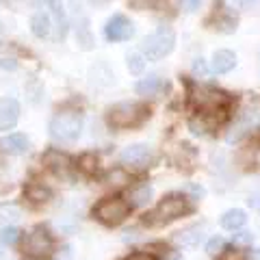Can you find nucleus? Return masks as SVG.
Listing matches in <instances>:
<instances>
[{"label": "nucleus", "mask_w": 260, "mask_h": 260, "mask_svg": "<svg viewBox=\"0 0 260 260\" xmlns=\"http://www.w3.org/2000/svg\"><path fill=\"white\" fill-rule=\"evenodd\" d=\"M148 115H150V111L145 104L119 102L107 111V121L113 128H133V126H139Z\"/></svg>", "instance_id": "nucleus-1"}, {"label": "nucleus", "mask_w": 260, "mask_h": 260, "mask_svg": "<svg viewBox=\"0 0 260 260\" xmlns=\"http://www.w3.org/2000/svg\"><path fill=\"white\" fill-rule=\"evenodd\" d=\"M83 130V115L78 111H59L50 119V135L56 141H76Z\"/></svg>", "instance_id": "nucleus-2"}, {"label": "nucleus", "mask_w": 260, "mask_h": 260, "mask_svg": "<svg viewBox=\"0 0 260 260\" xmlns=\"http://www.w3.org/2000/svg\"><path fill=\"white\" fill-rule=\"evenodd\" d=\"M52 249H54V239H52V234L48 232L44 225L32 228L30 234L24 239V245H22L24 256L30 258V260L50 258L52 256Z\"/></svg>", "instance_id": "nucleus-3"}, {"label": "nucleus", "mask_w": 260, "mask_h": 260, "mask_svg": "<svg viewBox=\"0 0 260 260\" xmlns=\"http://www.w3.org/2000/svg\"><path fill=\"white\" fill-rule=\"evenodd\" d=\"M130 213V204L121 198H107L93 208V217L104 225H119Z\"/></svg>", "instance_id": "nucleus-4"}, {"label": "nucleus", "mask_w": 260, "mask_h": 260, "mask_svg": "<svg viewBox=\"0 0 260 260\" xmlns=\"http://www.w3.org/2000/svg\"><path fill=\"white\" fill-rule=\"evenodd\" d=\"M174 44H176V35H174V32L169 28H158L154 35L143 39V52H145L148 59L158 61V59L167 56L169 52L174 50Z\"/></svg>", "instance_id": "nucleus-5"}, {"label": "nucleus", "mask_w": 260, "mask_h": 260, "mask_svg": "<svg viewBox=\"0 0 260 260\" xmlns=\"http://www.w3.org/2000/svg\"><path fill=\"white\" fill-rule=\"evenodd\" d=\"M184 213H189V204H186L182 195H167V198L158 202L152 217H156V221H174V219L182 217Z\"/></svg>", "instance_id": "nucleus-6"}, {"label": "nucleus", "mask_w": 260, "mask_h": 260, "mask_svg": "<svg viewBox=\"0 0 260 260\" xmlns=\"http://www.w3.org/2000/svg\"><path fill=\"white\" fill-rule=\"evenodd\" d=\"M104 35H107L109 42H126L135 35V26L124 15H113L104 26Z\"/></svg>", "instance_id": "nucleus-7"}, {"label": "nucleus", "mask_w": 260, "mask_h": 260, "mask_svg": "<svg viewBox=\"0 0 260 260\" xmlns=\"http://www.w3.org/2000/svg\"><path fill=\"white\" fill-rule=\"evenodd\" d=\"M154 156V152L148 143H135L121 152V162L130 167H148L150 160Z\"/></svg>", "instance_id": "nucleus-8"}, {"label": "nucleus", "mask_w": 260, "mask_h": 260, "mask_svg": "<svg viewBox=\"0 0 260 260\" xmlns=\"http://www.w3.org/2000/svg\"><path fill=\"white\" fill-rule=\"evenodd\" d=\"M193 102L204 111H215L217 107H221L225 102V95L215 91V89H204V87H195L193 89Z\"/></svg>", "instance_id": "nucleus-9"}, {"label": "nucleus", "mask_w": 260, "mask_h": 260, "mask_svg": "<svg viewBox=\"0 0 260 260\" xmlns=\"http://www.w3.org/2000/svg\"><path fill=\"white\" fill-rule=\"evenodd\" d=\"M44 165L50 169V172H54L56 176H68L72 169V158L59 150H48L44 154Z\"/></svg>", "instance_id": "nucleus-10"}, {"label": "nucleus", "mask_w": 260, "mask_h": 260, "mask_svg": "<svg viewBox=\"0 0 260 260\" xmlns=\"http://www.w3.org/2000/svg\"><path fill=\"white\" fill-rule=\"evenodd\" d=\"M20 117V104L13 98H0V130H9Z\"/></svg>", "instance_id": "nucleus-11"}, {"label": "nucleus", "mask_w": 260, "mask_h": 260, "mask_svg": "<svg viewBox=\"0 0 260 260\" xmlns=\"http://www.w3.org/2000/svg\"><path fill=\"white\" fill-rule=\"evenodd\" d=\"M26 150H28L26 135L13 133V135H7L0 139V152H5V154H24Z\"/></svg>", "instance_id": "nucleus-12"}, {"label": "nucleus", "mask_w": 260, "mask_h": 260, "mask_svg": "<svg viewBox=\"0 0 260 260\" xmlns=\"http://www.w3.org/2000/svg\"><path fill=\"white\" fill-rule=\"evenodd\" d=\"M165 80L158 78V76H148V78H143L137 83V93L139 95H158L162 89H165Z\"/></svg>", "instance_id": "nucleus-13"}, {"label": "nucleus", "mask_w": 260, "mask_h": 260, "mask_svg": "<svg viewBox=\"0 0 260 260\" xmlns=\"http://www.w3.org/2000/svg\"><path fill=\"white\" fill-rule=\"evenodd\" d=\"M202 237H204V232H202L200 225L184 228L182 232L176 234V245H180V247H193V245H198V243L202 241Z\"/></svg>", "instance_id": "nucleus-14"}, {"label": "nucleus", "mask_w": 260, "mask_h": 260, "mask_svg": "<svg viewBox=\"0 0 260 260\" xmlns=\"http://www.w3.org/2000/svg\"><path fill=\"white\" fill-rule=\"evenodd\" d=\"M234 65H237V56H234V52L217 50L213 54V68H215V72H219V74H225V72L234 70Z\"/></svg>", "instance_id": "nucleus-15"}, {"label": "nucleus", "mask_w": 260, "mask_h": 260, "mask_svg": "<svg viewBox=\"0 0 260 260\" xmlns=\"http://www.w3.org/2000/svg\"><path fill=\"white\" fill-rule=\"evenodd\" d=\"M30 28H32V32H35L37 37H48V35H50V28H52L50 15L44 13V11H37L30 18Z\"/></svg>", "instance_id": "nucleus-16"}, {"label": "nucleus", "mask_w": 260, "mask_h": 260, "mask_svg": "<svg viewBox=\"0 0 260 260\" xmlns=\"http://www.w3.org/2000/svg\"><path fill=\"white\" fill-rule=\"evenodd\" d=\"M247 221L245 213H243L241 208H232L228 210V213H223L221 217V228H225V230H239V228H243Z\"/></svg>", "instance_id": "nucleus-17"}, {"label": "nucleus", "mask_w": 260, "mask_h": 260, "mask_svg": "<svg viewBox=\"0 0 260 260\" xmlns=\"http://www.w3.org/2000/svg\"><path fill=\"white\" fill-rule=\"evenodd\" d=\"M24 195H26V200L35 202V204H42V202H48V200L52 198L50 189H48V186H44V184H37V182L28 184L26 191H24Z\"/></svg>", "instance_id": "nucleus-18"}, {"label": "nucleus", "mask_w": 260, "mask_h": 260, "mask_svg": "<svg viewBox=\"0 0 260 260\" xmlns=\"http://www.w3.org/2000/svg\"><path fill=\"white\" fill-rule=\"evenodd\" d=\"M76 42L83 50H91L93 48V35L91 28H89V20H80V24L76 26Z\"/></svg>", "instance_id": "nucleus-19"}, {"label": "nucleus", "mask_w": 260, "mask_h": 260, "mask_svg": "<svg viewBox=\"0 0 260 260\" xmlns=\"http://www.w3.org/2000/svg\"><path fill=\"white\" fill-rule=\"evenodd\" d=\"M150 200H152V186H148V184L137 186V189H133L130 195H128V204L130 206H145Z\"/></svg>", "instance_id": "nucleus-20"}, {"label": "nucleus", "mask_w": 260, "mask_h": 260, "mask_svg": "<svg viewBox=\"0 0 260 260\" xmlns=\"http://www.w3.org/2000/svg\"><path fill=\"white\" fill-rule=\"evenodd\" d=\"M78 169H80L83 174H87V176L95 174V169H98V156H95L93 152L80 154V156H78Z\"/></svg>", "instance_id": "nucleus-21"}, {"label": "nucleus", "mask_w": 260, "mask_h": 260, "mask_svg": "<svg viewBox=\"0 0 260 260\" xmlns=\"http://www.w3.org/2000/svg\"><path fill=\"white\" fill-rule=\"evenodd\" d=\"M128 182H130V176L126 169H121V167L111 169L107 174V184H111V186H126Z\"/></svg>", "instance_id": "nucleus-22"}, {"label": "nucleus", "mask_w": 260, "mask_h": 260, "mask_svg": "<svg viewBox=\"0 0 260 260\" xmlns=\"http://www.w3.org/2000/svg\"><path fill=\"white\" fill-rule=\"evenodd\" d=\"M128 72L133 76H139L143 74V70H145V59H143V54L139 52H133V54H128Z\"/></svg>", "instance_id": "nucleus-23"}, {"label": "nucleus", "mask_w": 260, "mask_h": 260, "mask_svg": "<svg viewBox=\"0 0 260 260\" xmlns=\"http://www.w3.org/2000/svg\"><path fill=\"white\" fill-rule=\"evenodd\" d=\"M52 13H54V18H56V30H59V37L63 39L65 37V32H68V20H65V13H63V9H61V5H56V3H52Z\"/></svg>", "instance_id": "nucleus-24"}, {"label": "nucleus", "mask_w": 260, "mask_h": 260, "mask_svg": "<svg viewBox=\"0 0 260 260\" xmlns=\"http://www.w3.org/2000/svg\"><path fill=\"white\" fill-rule=\"evenodd\" d=\"M18 239H20V230L15 225H7L0 230V241H3L5 245H13Z\"/></svg>", "instance_id": "nucleus-25"}, {"label": "nucleus", "mask_w": 260, "mask_h": 260, "mask_svg": "<svg viewBox=\"0 0 260 260\" xmlns=\"http://www.w3.org/2000/svg\"><path fill=\"white\" fill-rule=\"evenodd\" d=\"M223 247H225V241L221 237H213L208 243H206V251H208V256H221L223 254Z\"/></svg>", "instance_id": "nucleus-26"}, {"label": "nucleus", "mask_w": 260, "mask_h": 260, "mask_svg": "<svg viewBox=\"0 0 260 260\" xmlns=\"http://www.w3.org/2000/svg\"><path fill=\"white\" fill-rule=\"evenodd\" d=\"M217 28L221 32H234L237 30V20L230 18V15H225V18H219L217 20Z\"/></svg>", "instance_id": "nucleus-27"}, {"label": "nucleus", "mask_w": 260, "mask_h": 260, "mask_svg": "<svg viewBox=\"0 0 260 260\" xmlns=\"http://www.w3.org/2000/svg\"><path fill=\"white\" fill-rule=\"evenodd\" d=\"M245 133H247V124H243V121H241V124H237V126L232 128V133H228L225 139L230 141V143H232V141H239V139H241V137L245 135Z\"/></svg>", "instance_id": "nucleus-28"}, {"label": "nucleus", "mask_w": 260, "mask_h": 260, "mask_svg": "<svg viewBox=\"0 0 260 260\" xmlns=\"http://www.w3.org/2000/svg\"><path fill=\"white\" fill-rule=\"evenodd\" d=\"M217 260H245V254H243L241 249L232 247V249H223V254L219 256Z\"/></svg>", "instance_id": "nucleus-29"}, {"label": "nucleus", "mask_w": 260, "mask_h": 260, "mask_svg": "<svg viewBox=\"0 0 260 260\" xmlns=\"http://www.w3.org/2000/svg\"><path fill=\"white\" fill-rule=\"evenodd\" d=\"M193 74L200 76V78H206L208 76V65L204 59H195L193 61Z\"/></svg>", "instance_id": "nucleus-30"}, {"label": "nucleus", "mask_w": 260, "mask_h": 260, "mask_svg": "<svg viewBox=\"0 0 260 260\" xmlns=\"http://www.w3.org/2000/svg\"><path fill=\"white\" fill-rule=\"evenodd\" d=\"M186 191L193 195V200H200V198H204V195H206L204 186H198V184H189V186H186Z\"/></svg>", "instance_id": "nucleus-31"}, {"label": "nucleus", "mask_w": 260, "mask_h": 260, "mask_svg": "<svg viewBox=\"0 0 260 260\" xmlns=\"http://www.w3.org/2000/svg\"><path fill=\"white\" fill-rule=\"evenodd\" d=\"M234 241L241 243V245H245V243H251V232H239L237 237H234Z\"/></svg>", "instance_id": "nucleus-32"}, {"label": "nucleus", "mask_w": 260, "mask_h": 260, "mask_svg": "<svg viewBox=\"0 0 260 260\" xmlns=\"http://www.w3.org/2000/svg\"><path fill=\"white\" fill-rule=\"evenodd\" d=\"M191 128H193V133H195V135H204V133H206V126L202 124V121L198 124V119H193V121H191Z\"/></svg>", "instance_id": "nucleus-33"}, {"label": "nucleus", "mask_w": 260, "mask_h": 260, "mask_svg": "<svg viewBox=\"0 0 260 260\" xmlns=\"http://www.w3.org/2000/svg\"><path fill=\"white\" fill-rule=\"evenodd\" d=\"M121 260H154V258H152V256H148V254H130V256L121 258Z\"/></svg>", "instance_id": "nucleus-34"}, {"label": "nucleus", "mask_w": 260, "mask_h": 260, "mask_svg": "<svg viewBox=\"0 0 260 260\" xmlns=\"http://www.w3.org/2000/svg\"><path fill=\"white\" fill-rule=\"evenodd\" d=\"M0 65H3V68H9V70H15V61H7V59H0Z\"/></svg>", "instance_id": "nucleus-35"}, {"label": "nucleus", "mask_w": 260, "mask_h": 260, "mask_svg": "<svg viewBox=\"0 0 260 260\" xmlns=\"http://www.w3.org/2000/svg\"><path fill=\"white\" fill-rule=\"evenodd\" d=\"M184 7H186V11H195L200 7V3H184Z\"/></svg>", "instance_id": "nucleus-36"}, {"label": "nucleus", "mask_w": 260, "mask_h": 260, "mask_svg": "<svg viewBox=\"0 0 260 260\" xmlns=\"http://www.w3.org/2000/svg\"><path fill=\"white\" fill-rule=\"evenodd\" d=\"M249 260H260V249H256V251H251V258Z\"/></svg>", "instance_id": "nucleus-37"}, {"label": "nucleus", "mask_w": 260, "mask_h": 260, "mask_svg": "<svg viewBox=\"0 0 260 260\" xmlns=\"http://www.w3.org/2000/svg\"><path fill=\"white\" fill-rule=\"evenodd\" d=\"M167 260H182V256H180V254H172V256H169Z\"/></svg>", "instance_id": "nucleus-38"}, {"label": "nucleus", "mask_w": 260, "mask_h": 260, "mask_svg": "<svg viewBox=\"0 0 260 260\" xmlns=\"http://www.w3.org/2000/svg\"><path fill=\"white\" fill-rule=\"evenodd\" d=\"M0 256H3V251H0Z\"/></svg>", "instance_id": "nucleus-39"}]
</instances>
